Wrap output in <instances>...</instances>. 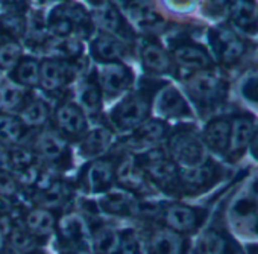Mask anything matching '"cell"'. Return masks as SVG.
<instances>
[{
	"label": "cell",
	"mask_w": 258,
	"mask_h": 254,
	"mask_svg": "<svg viewBox=\"0 0 258 254\" xmlns=\"http://www.w3.org/2000/svg\"><path fill=\"white\" fill-rule=\"evenodd\" d=\"M185 87H187V93L190 94V97L196 104L205 108L217 105L225 97V93H226L225 82L205 70L196 72L185 82Z\"/></svg>",
	"instance_id": "1"
},
{
	"label": "cell",
	"mask_w": 258,
	"mask_h": 254,
	"mask_svg": "<svg viewBox=\"0 0 258 254\" xmlns=\"http://www.w3.org/2000/svg\"><path fill=\"white\" fill-rule=\"evenodd\" d=\"M173 159L184 168L205 162V145L193 130H179L170 139Z\"/></svg>",
	"instance_id": "2"
},
{
	"label": "cell",
	"mask_w": 258,
	"mask_h": 254,
	"mask_svg": "<svg viewBox=\"0 0 258 254\" xmlns=\"http://www.w3.org/2000/svg\"><path fill=\"white\" fill-rule=\"evenodd\" d=\"M149 102L146 97L133 94L124 97L111 113L114 125L120 130H136L149 114Z\"/></svg>",
	"instance_id": "3"
},
{
	"label": "cell",
	"mask_w": 258,
	"mask_h": 254,
	"mask_svg": "<svg viewBox=\"0 0 258 254\" xmlns=\"http://www.w3.org/2000/svg\"><path fill=\"white\" fill-rule=\"evenodd\" d=\"M140 165L155 183L170 186L178 180V169L175 163L169 160L166 153L157 146L148 148L146 153L142 154Z\"/></svg>",
	"instance_id": "4"
},
{
	"label": "cell",
	"mask_w": 258,
	"mask_h": 254,
	"mask_svg": "<svg viewBox=\"0 0 258 254\" xmlns=\"http://www.w3.org/2000/svg\"><path fill=\"white\" fill-rule=\"evenodd\" d=\"M133 84V73L124 64L103 63L97 69V85L102 93L108 96H117L129 88Z\"/></svg>",
	"instance_id": "5"
},
{
	"label": "cell",
	"mask_w": 258,
	"mask_h": 254,
	"mask_svg": "<svg viewBox=\"0 0 258 254\" xmlns=\"http://www.w3.org/2000/svg\"><path fill=\"white\" fill-rule=\"evenodd\" d=\"M88 17L79 7H59L52 11L49 29L52 37H72V34L88 26Z\"/></svg>",
	"instance_id": "6"
},
{
	"label": "cell",
	"mask_w": 258,
	"mask_h": 254,
	"mask_svg": "<svg viewBox=\"0 0 258 254\" xmlns=\"http://www.w3.org/2000/svg\"><path fill=\"white\" fill-rule=\"evenodd\" d=\"M160 213L166 225L178 233L195 231L202 221V215L198 209L184 204H169L166 207H161Z\"/></svg>",
	"instance_id": "7"
},
{
	"label": "cell",
	"mask_w": 258,
	"mask_h": 254,
	"mask_svg": "<svg viewBox=\"0 0 258 254\" xmlns=\"http://www.w3.org/2000/svg\"><path fill=\"white\" fill-rule=\"evenodd\" d=\"M211 43L220 61L228 67L237 64L246 52L244 41L238 38L231 29H220L213 32Z\"/></svg>",
	"instance_id": "8"
},
{
	"label": "cell",
	"mask_w": 258,
	"mask_h": 254,
	"mask_svg": "<svg viewBox=\"0 0 258 254\" xmlns=\"http://www.w3.org/2000/svg\"><path fill=\"white\" fill-rule=\"evenodd\" d=\"M115 178L114 162L109 159H97L91 162L84 172V186L91 193L105 192L111 187Z\"/></svg>",
	"instance_id": "9"
},
{
	"label": "cell",
	"mask_w": 258,
	"mask_h": 254,
	"mask_svg": "<svg viewBox=\"0 0 258 254\" xmlns=\"http://www.w3.org/2000/svg\"><path fill=\"white\" fill-rule=\"evenodd\" d=\"M255 133V123L250 116L241 114L234 116L231 120V134H229V146L228 153L229 157L240 159L246 148L249 146V142Z\"/></svg>",
	"instance_id": "10"
},
{
	"label": "cell",
	"mask_w": 258,
	"mask_h": 254,
	"mask_svg": "<svg viewBox=\"0 0 258 254\" xmlns=\"http://www.w3.org/2000/svg\"><path fill=\"white\" fill-rule=\"evenodd\" d=\"M55 122L62 134L82 136L87 131V119L82 108L73 102L61 104L55 111Z\"/></svg>",
	"instance_id": "11"
},
{
	"label": "cell",
	"mask_w": 258,
	"mask_h": 254,
	"mask_svg": "<svg viewBox=\"0 0 258 254\" xmlns=\"http://www.w3.org/2000/svg\"><path fill=\"white\" fill-rule=\"evenodd\" d=\"M220 168L213 162H202L196 166L182 168L178 171V180L188 189H205L219 177Z\"/></svg>",
	"instance_id": "12"
},
{
	"label": "cell",
	"mask_w": 258,
	"mask_h": 254,
	"mask_svg": "<svg viewBox=\"0 0 258 254\" xmlns=\"http://www.w3.org/2000/svg\"><path fill=\"white\" fill-rule=\"evenodd\" d=\"M73 69L61 60H46L40 63V85L49 91L64 87L72 78Z\"/></svg>",
	"instance_id": "13"
},
{
	"label": "cell",
	"mask_w": 258,
	"mask_h": 254,
	"mask_svg": "<svg viewBox=\"0 0 258 254\" xmlns=\"http://www.w3.org/2000/svg\"><path fill=\"white\" fill-rule=\"evenodd\" d=\"M155 110L163 117L190 116V108L184 96L172 85L163 87L155 97Z\"/></svg>",
	"instance_id": "14"
},
{
	"label": "cell",
	"mask_w": 258,
	"mask_h": 254,
	"mask_svg": "<svg viewBox=\"0 0 258 254\" xmlns=\"http://www.w3.org/2000/svg\"><path fill=\"white\" fill-rule=\"evenodd\" d=\"M229 134H231V120L226 117H219L207 123L202 134V142L213 153L225 156L229 146Z\"/></svg>",
	"instance_id": "15"
},
{
	"label": "cell",
	"mask_w": 258,
	"mask_h": 254,
	"mask_svg": "<svg viewBox=\"0 0 258 254\" xmlns=\"http://www.w3.org/2000/svg\"><path fill=\"white\" fill-rule=\"evenodd\" d=\"M173 58L176 64L187 70H207L211 67V58L208 52L198 44H179L173 50Z\"/></svg>",
	"instance_id": "16"
},
{
	"label": "cell",
	"mask_w": 258,
	"mask_h": 254,
	"mask_svg": "<svg viewBox=\"0 0 258 254\" xmlns=\"http://www.w3.org/2000/svg\"><path fill=\"white\" fill-rule=\"evenodd\" d=\"M232 23L249 34L258 29V5L255 0H237L232 8Z\"/></svg>",
	"instance_id": "17"
},
{
	"label": "cell",
	"mask_w": 258,
	"mask_h": 254,
	"mask_svg": "<svg viewBox=\"0 0 258 254\" xmlns=\"http://www.w3.org/2000/svg\"><path fill=\"white\" fill-rule=\"evenodd\" d=\"M91 54L102 64L103 63H115L123 57L124 46L112 35H108V34L99 35L91 43Z\"/></svg>",
	"instance_id": "18"
},
{
	"label": "cell",
	"mask_w": 258,
	"mask_h": 254,
	"mask_svg": "<svg viewBox=\"0 0 258 254\" xmlns=\"http://www.w3.org/2000/svg\"><path fill=\"white\" fill-rule=\"evenodd\" d=\"M167 136V125L164 120L158 119H146L140 126L136 128L134 142L143 145V146H157L164 137Z\"/></svg>",
	"instance_id": "19"
},
{
	"label": "cell",
	"mask_w": 258,
	"mask_h": 254,
	"mask_svg": "<svg viewBox=\"0 0 258 254\" xmlns=\"http://www.w3.org/2000/svg\"><path fill=\"white\" fill-rule=\"evenodd\" d=\"M46 52L53 58V60H76L81 52L82 46L79 40L75 37H52L50 40L46 41L44 44Z\"/></svg>",
	"instance_id": "20"
},
{
	"label": "cell",
	"mask_w": 258,
	"mask_h": 254,
	"mask_svg": "<svg viewBox=\"0 0 258 254\" xmlns=\"http://www.w3.org/2000/svg\"><path fill=\"white\" fill-rule=\"evenodd\" d=\"M35 148L38 156L49 162H56L66 154V140L61 134L53 131H44L37 137Z\"/></svg>",
	"instance_id": "21"
},
{
	"label": "cell",
	"mask_w": 258,
	"mask_h": 254,
	"mask_svg": "<svg viewBox=\"0 0 258 254\" xmlns=\"http://www.w3.org/2000/svg\"><path fill=\"white\" fill-rule=\"evenodd\" d=\"M111 143V133L103 126H97L91 131L85 133V137L81 143V153L85 157H97L103 154Z\"/></svg>",
	"instance_id": "22"
},
{
	"label": "cell",
	"mask_w": 258,
	"mask_h": 254,
	"mask_svg": "<svg viewBox=\"0 0 258 254\" xmlns=\"http://www.w3.org/2000/svg\"><path fill=\"white\" fill-rule=\"evenodd\" d=\"M142 60L143 64L148 70L154 73H167L172 69V60L166 54V50L155 44V43H148L142 49Z\"/></svg>",
	"instance_id": "23"
},
{
	"label": "cell",
	"mask_w": 258,
	"mask_h": 254,
	"mask_svg": "<svg viewBox=\"0 0 258 254\" xmlns=\"http://www.w3.org/2000/svg\"><path fill=\"white\" fill-rule=\"evenodd\" d=\"M26 134V125L22 119L0 113V143L2 145H19Z\"/></svg>",
	"instance_id": "24"
},
{
	"label": "cell",
	"mask_w": 258,
	"mask_h": 254,
	"mask_svg": "<svg viewBox=\"0 0 258 254\" xmlns=\"http://www.w3.org/2000/svg\"><path fill=\"white\" fill-rule=\"evenodd\" d=\"M25 224H26V228H28V231L31 234L44 237V236H49L53 231V228H55V218H53V215L47 209L38 207V209L31 210L26 215Z\"/></svg>",
	"instance_id": "25"
},
{
	"label": "cell",
	"mask_w": 258,
	"mask_h": 254,
	"mask_svg": "<svg viewBox=\"0 0 258 254\" xmlns=\"http://www.w3.org/2000/svg\"><path fill=\"white\" fill-rule=\"evenodd\" d=\"M13 81L22 87H35L40 84V63L34 58H20L13 67Z\"/></svg>",
	"instance_id": "26"
},
{
	"label": "cell",
	"mask_w": 258,
	"mask_h": 254,
	"mask_svg": "<svg viewBox=\"0 0 258 254\" xmlns=\"http://www.w3.org/2000/svg\"><path fill=\"white\" fill-rule=\"evenodd\" d=\"M100 209L112 215H121L127 212L133 206V198L126 190H109L100 198Z\"/></svg>",
	"instance_id": "27"
},
{
	"label": "cell",
	"mask_w": 258,
	"mask_h": 254,
	"mask_svg": "<svg viewBox=\"0 0 258 254\" xmlns=\"http://www.w3.org/2000/svg\"><path fill=\"white\" fill-rule=\"evenodd\" d=\"M181 242L173 231H157L151 239L152 254H179Z\"/></svg>",
	"instance_id": "28"
},
{
	"label": "cell",
	"mask_w": 258,
	"mask_h": 254,
	"mask_svg": "<svg viewBox=\"0 0 258 254\" xmlns=\"http://www.w3.org/2000/svg\"><path fill=\"white\" fill-rule=\"evenodd\" d=\"M49 119V107L40 100H28L25 107L22 108V122L26 126H41Z\"/></svg>",
	"instance_id": "29"
},
{
	"label": "cell",
	"mask_w": 258,
	"mask_h": 254,
	"mask_svg": "<svg viewBox=\"0 0 258 254\" xmlns=\"http://www.w3.org/2000/svg\"><path fill=\"white\" fill-rule=\"evenodd\" d=\"M102 94L103 93L97 85V82H85L84 85H81L78 91V97L82 111L97 113L102 107Z\"/></svg>",
	"instance_id": "30"
},
{
	"label": "cell",
	"mask_w": 258,
	"mask_h": 254,
	"mask_svg": "<svg viewBox=\"0 0 258 254\" xmlns=\"http://www.w3.org/2000/svg\"><path fill=\"white\" fill-rule=\"evenodd\" d=\"M61 236L69 242V243H79L85 239L87 236V225L84 219L78 215H70L66 216L61 222L59 227Z\"/></svg>",
	"instance_id": "31"
},
{
	"label": "cell",
	"mask_w": 258,
	"mask_h": 254,
	"mask_svg": "<svg viewBox=\"0 0 258 254\" xmlns=\"http://www.w3.org/2000/svg\"><path fill=\"white\" fill-rule=\"evenodd\" d=\"M96 22L99 23V26L108 32V35H112V34H118L121 32L124 23H123V19L120 16V13L111 7V5H105L102 7L97 13H96Z\"/></svg>",
	"instance_id": "32"
},
{
	"label": "cell",
	"mask_w": 258,
	"mask_h": 254,
	"mask_svg": "<svg viewBox=\"0 0 258 254\" xmlns=\"http://www.w3.org/2000/svg\"><path fill=\"white\" fill-rule=\"evenodd\" d=\"M120 234L114 228H99L93 236L94 251L97 254H112L117 251Z\"/></svg>",
	"instance_id": "33"
},
{
	"label": "cell",
	"mask_w": 258,
	"mask_h": 254,
	"mask_svg": "<svg viewBox=\"0 0 258 254\" xmlns=\"http://www.w3.org/2000/svg\"><path fill=\"white\" fill-rule=\"evenodd\" d=\"M127 13L139 25H154L158 20L151 0H133L127 5Z\"/></svg>",
	"instance_id": "34"
},
{
	"label": "cell",
	"mask_w": 258,
	"mask_h": 254,
	"mask_svg": "<svg viewBox=\"0 0 258 254\" xmlns=\"http://www.w3.org/2000/svg\"><path fill=\"white\" fill-rule=\"evenodd\" d=\"M0 99H2V104L8 110H22L25 107V104L28 102L25 90L22 88V85H19L16 82L5 84L2 87Z\"/></svg>",
	"instance_id": "35"
},
{
	"label": "cell",
	"mask_w": 258,
	"mask_h": 254,
	"mask_svg": "<svg viewBox=\"0 0 258 254\" xmlns=\"http://www.w3.org/2000/svg\"><path fill=\"white\" fill-rule=\"evenodd\" d=\"M66 198V192L59 183H49L38 196V202L43 206V209H50V207H59Z\"/></svg>",
	"instance_id": "36"
},
{
	"label": "cell",
	"mask_w": 258,
	"mask_h": 254,
	"mask_svg": "<svg viewBox=\"0 0 258 254\" xmlns=\"http://www.w3.org/2000/svg\"><path fill=\"white\" fill-rule=\"evenodd\" d=\"M226 239L228 237L217 231L207 233L198 243V254H222Z\"/></svg>",
	"instance_id": "37"
},
{
	"label": "cell",
	"mask_w": 258,
	"mask_h": 254,
	"mask_svg": "<svg viewBox=\"0 0 258 254\" xmlns=\"http://www.w3.org/2000/svg\"><path fill=\"white\" fill-rule=\"evenodd\" d=\"M137 169L139 168L133 160H124L115 169V177L127 187H137L139 184H142V175Z\"/></svg>",
	"instance_id": "38"
},
{
	"label": "cell",
	"mask_w": 258,
	"mask_h": 254,
	"mask_svg": "<svg viewBox=\"0 0 258 254\" xmlns=\"http://www.w3.org/2000/svg\"><path fill=\"white\" fill-rule=\"evenodd\" d=\"M22 58V47L14 40H7L0 44V67L11 69Z\"/></svg>",
	"instance_id": "39"
},
{
	"label": "cell",
	"mask_w": 258,
	"mask_h": 254,
	"mask_svg": "<svg viewBox=\"0 0 258 254\" xmlns=\"http://www.w3.org/2000/svg\"><path fill=\"white\" fill-rule=\"evenodd\" d=\"M117 251L118 254H143V246L139 234L133 230H127L123 234H120Z\"/></svg>",
	"instance_id": "40"
},
{
	"label": "cell",
	"mask_w": 258,
	"mask_h": 254,
	"mask_svg": "<svg viewBox=\"0 0 258 254\" xmlns=\"http://www.w3.org/2000/svg\"><path fill=\"white\" fill-rule=\"evenodd\" d=\"M11 243L16 249L22 251L23 254L31 252L35 246V240L32 234L28 230H19V228L11 233Z\"/></svg>",
	"instance_id": "41"
},
{
	"label": "cell",
	"mask_w": 258,
	"mask_h": 254,
	"mask_svg": "<svg viewBox=\"0 0 258 254\" xmlns=\"http://www.w3.org/2000/svg\"><path fill=\"white\" fill-rule=\"evenodd\" d=\"M0 26L5 32H8L11 37H22L25 34V20L17 14H10L0 19Z\"/></svg>",
	"instance_id": "42"
},
{
	"label": "cell",
	"mask_w": 258,
	"mask_h": 254,
	"mask_svg": "<svg viewBox=\"0 0 258 254\" xmlns=\"http://www.w3.org/2000/svg\"><path fill=\"white\" fill-rule=\"evenodd\" d=\"M10 162L13 163V166H16L17 169H29L34 163V154L31 149H26L23 146H16L11 154H10Z\"/></svg>",
	"instance_id": "43"
},
{
	"label": "cell",
	"mask_w": 258,
	"mask_h": 254,
	"mask_svg": "<svg viewBox=\"0 0 258 254\" xmlns=\"http://www.w3.org/2000/svg\"><path fill=\"white\" fill-rule=\"evenodd\" d=\"M240 91L244 99H247L252 104H258V75L247 76L240 87Z\"/></svg>",
	"instance_id": "44"
},
{
	"label": "cell",
	"mask_w": 258,
	"mask_h": 254,
	"mask_svg": "<svg viewBox=\"0 0 258 254\" xmlns=\"http://www.w3.org/2000/svg\"><path fill=\"white\" fill-rule=\"evenodd\" d=\"M17 192V181L7 172H0V195L11 196Z\"/></svg>",
	"instance_id": "45"
},
{
	"label": "cell",
	"mask_w": 258,
	"mask_h": 254,
	"mask_svg": "<svg viewBox=\"0 0 258 254\" xmlns=\"http://www.w3.org/2000/svg\"><path fill=\"white\" fill-rule=\"evenodd\" d=\"M222 254H243V251L234 240L226 239V243H225V248H223Z\"/></svg>",
	"instance_id": "46"
},
{
	"label": "cell",
	"mask_w": 258,
	"mask_h": 254,
	"mask_svg": "<svg viewBox=\"0 0 258 254\" xmlns=\"http://www.w3.org/2000/svg\"><path fill=\"white\" fill-rule=\"evenodd\" d=\"M249 151H250V156L258 162V131L253 133V136L249 142Z\"/></svg>",
	"instance_id": "47"
},
{
	"label": "cell",
	"mask_w": 258,
	"mask_h": 254,
	"mask_svg": "<svg viewBox=\"0 0 258 254\" xmlns=\"http://www.w3.org/2000/svg\"><path fill=\"white\" fill-rule=\"evenodd\" d=\"M2 2H4L7 7L13 8V10H14V13H16V11H19V10L23 7V4H25L23 0H2Z\"/></svg>",
	"instance_id": "48"
},
{
	"label": "cell",
	"mask_w": 258,
	"mask_h": 254,
	"mask_svg": "<svg viewBox=\"0 0 258 254\" xmlns=\"http://www.w3.org/2000/svg\"><path fill=\"white\" fill-rule=\"evenodd\" d=\"M8 212H10V204L2 196H0V216L8 215Z\"/></svg>",
	"instance_id": "49"
},
{
	"label": "cell",
	"mask_w": 258,
	"mask_h": 254,
	"mask_svg": "<svg viewBox=\"0 0 258 254\" xmlns=\"http://www.w3.org/2000/svg\"><path fill=\"white\" fill-rule=\"evenodd\" d=\"M247 254H258V243H250L247 245Z\"/></svg>",
	"instance_id": "50"
},
{
	"label": "cell",
	"mask_w": 258,
	"mask_h": 254,
	"mask_svg": "<svg viewBox=\"0 0 258 254\" xmlns=\"http://www.w3.org/2000/svg\"><path fill=\"white\" fill-rule=\"evenodd\" d=\"M4 246H5V233H4V228L0 227V251L4 249Z\"/></svg>",
	"instance_id": "51"
},
{
	"label": "cell",
	"mask_w": 258,
	"mask_h": 254,
	"mask_svg": "<svg viewBox=\"0 0 258 254\" xmlns=\"http://www.w3.org/2000/svg\"><path fill=\"white\" fill-rule=\"evenodd\" d=\"M5 165V156H4V151L0 149V168Z\"/></svg>",
	"instance_id": "52"
},
{
	"label": "cell",
	"mask_w": 258,
	"mask_h": 254,
	"mask_svg": "<svg viewBox=\"0 0 258 254\" xmlns=\"http://www.w3.org/2000/svg\"><path fill=\"white\" fill-rule=\"evenodd\" d=\"M90 4H93V5H100L102 4V0H88Z\"/></svg>",
	"instance_id": "53"
},
{
	"label": "cell",
	"mask_w": 258,
	"mask_h": 254,
	"mask_svg": "<svg viewBox=\"0 0 258 254\" xmlns=\"http://www.w3.org/2000/svg\"><path fill=\"white\" fill-rule=\"evenodd\" d=\"M72 254H90V252H87V251H82V249H79V251H75V252H72Z\"/></svg>",
	"instance_id": "54"
},
{
	"label": "cell",
	"mask_w": 258,
	"mask_h": 254,
	"mask_svg": "<svg viewBox=\"0 0 258 254\" xmlns=\"http://www.w3.org/2000/svg\"><path fill=\"white\" fill-rule=\"evenodd\" d=\"M255 198H256V202H258V183L255 184Z\"/></svg>",
	"instance_id": "55"
},
{
	"label": "cell",
	"mask_w": 258,
	"mask_h": 254,
	"mask_svg": "<svg viewBox=\"0 0 258 254\" xmlns=\"http://www.w3.org/2000/svg\"><path fill=\"white\" fill-rule=\"evenodd\" d=\"M26 254H31V252H26Z\"/></svg>",
	"instance_id": "56"
}]
</instances>
